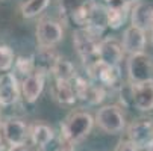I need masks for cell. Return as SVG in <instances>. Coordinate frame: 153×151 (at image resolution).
I'll return each mask as SVG.
<instances>
[{
  "mask_svg": "<svg viewBox=\"0 0 153 151\" xmlns=\"http://www.w3.org/2000/svg\"><path fill=\"white\" fill-rule=\"evenodd\" d=\"M20 95L18 82L12 73L0 74V106H12Z\"/></svg>",
  "mask_w": 153,
  "mask_h": 151,
  "instance_id": "8",
  "label": "cell"
},
{
  "mask_svg": "<svg viewBox=\"0 0 153 151\" xmlns=\"http://www.w3.org/2000/svg\"><path fill=\"white\" fill-rule=\"evenodd\" d=\"M14 52L8 46H0V71H8L14 65Z\"/></svg>",
  "mask_w": 153,
  "mask_h": 151,
  "instance_id": "21",
  "label": "cell"
},
{
  "mask_svg": "<svg viewBox=\"0 0 153 151\" xmlns=\"http://www.w3.org/2000/svg\"><path fill=\"white\" fill-rule=\"evenodd\" d=\"M152 42H153V27H152Z\"/></svg>",
  "mask_w": 153,
  "mask_h": 151,
  "instance_id": "26",
  "label": "cell"
},
{
  "mask_svg": "<svg viewBox=\"0 0 153 151\" xmlns=\"http://www.w3.org/2000/svg\"><path fill=\"white\" fill-rule=\"evenodd\" d=\"M62 27L52 20H41L36 26V39L39 47H53L62 39Z\"/></svg>",
  "mask_w": 153,
  "mask_h": 151,
  "instance_id": "7",
  "label": "cell"
},
{
  "mask_svg": "<svg viewBox=\"0 0 153 151\" xmlns=\"http://www.w3.org/2000/svg\"><path fill=\"white\" fill-rule=\"evenodd\" d=\"M149 150H150V151H153V145H152V147H150V148H149Z\"/></svg>",
  "mask_w": 153,
  "mask_h": 151,
  "instance_id": "27",
  "label": "cell"
},
{
  "mask_svg": "<svg viewBox=\"0 0 153 151\" xmlns=\"http://www.w3.org/2000/svg\"><path fill=\"white\" fill-rule=\"evenodd\" d=\"M52 74L55 76L56 80H68V82H71V80L76 77V74H74V67L71 65L68 60L61 59V57H59V60L56 62V65H55Z\"/></svg>",
  "mask_w": 153,
  "mask_h": 151,
  "instance_id": "18",
  "label": "cell"
},
{
  "mask_svg": "<svg viewBox=\"0 0 153 151\" xmlns=\"http://www.w3.org/2000/svg\"><path fill=\"white\" fill-rule=\"evenodd\" d=\"M96 121L106 133H120L124 128V116L117 106H105L97 112Z\"/></svg>",
  "mask_w": 153,
  "mask_h": 151,
  "instance_id": "4",
  "label": "cell"
},
{
  "mask_svg": "<svg viewBox=\"0 0 153 151\" xmlns=\"http://www.w3.org/2000/svg\"><path fill=\"white\" fill-rule=\"evenodd\" d=\"M90 5H93L90 0H61V6L64 8V11L67 12L68 15H73L79 9L86 8Z\"/></svg>",
  "mask_w": 153,
  "mask_h": 151,
  "instance_id": "22",
  "label": "cell"
},
{
  "mask_svg": "<svg viewBox=\"0 0 153 151\" xmlns=\"http://www.w3.org/2000/svg\"><path fill=\"white\" fill-rule=\"evenodd\" d=\"M102 32V29L86 26L85 29H79L73 33V44L85 62H94L99 59V46L102 42L99 36Z\"/></svg>",
  "mask_w": 153,
  "mask_h": 151,
  "instance_id": "1",
  "label": "cell"
},
{
  "mask_svg": "<svg viewBox=\"0 0 153 151\" xmlns=\"http://www.w3.org/2000/svg\"><path fill=\"white\" fill-rule=\"evenodd\" d=\"M129 141L137 150H149L153 145V122L141 119L129 127Z\"/></svg>",
  "mask_w": 153,
  "mask_h": 151,
  "instance_id": "6",
  "label": "cell"
},
{
  "mask_svg": "<svg viewBox=\"0 0 153 151\" xmlns=\"http://www.w3.org/2000/svg\"><path fill=\"white\" fill-rule=\"evenodd\" d=\"M94 124V119L90 113L86 112H74L71 113L67 121H65L61 127L62 132V138L67 139L71 144H76L79 141H82L86 135L91 132Z\"/></svg>",
  "mask_w": 153,
  "mask_h": 151,
  "instance_id": "2",
  "label": "cell"
},
{
  "mask_svg": "<svg viewBox=\"0 0 153 151\" xmlns=\"http://www.w3.org/2000/svg\"><path fill=\"white\" fill-rule=\"evenodd\" d=\"M132 26L141 30H149L153 27V6L150 3H138L132 9Z\"/></svg>",
  "mask_w": 153,
  "mask_h": 151,
  "instance_id": "13",
  "label": "cell"
},
{
  "mask_svg": "<svg viewBox=\"0 0 153 151\" xmlns=\"http://www.w3.org/2000/svg\"><path fill=\"white\" fill-rule=\"evenodd\" d=\"M8 151H29L26 147H23V145H17V147H11Z\"/></svg>",
  "mask_w": 153,
  "mask_h": 151,
  "instance_id": "24",
  "label": "cell"
},
{
  "mask_svg": "<svg viewBox=\"0 0 153 151\" xmlns=\"http://www.w3.org/2000/svg\"><path fill=\"white\" fill-rule=\"evenodd\" d=\"M132 98L134 107L138 110L147 112L153 109V82L132 83Z\"/></svg>",
  "mask_w": 153,
  "mask_h": 151,
  "instance_id": "9",
  "label": "cell"
},
{
  "mask_svg": "<svg viewBox=\"0 0 153 151\" xmlns=\"http://www.w3.org/2000/svg\"><path fill=\"white\" fill-rule=\"evenodd\" d=\"M49 5V0H27L26 3L21 5V14L26 18H32L42 12Z\"/></svg>",
  "mask_w": 153,
  "mask_h": 151,
  "instance_id": "19",
  "label": "cell"
},
{
  "mask_svg": "<svg viewBox=\"0 0 153 151\" xmlns=\"http://www.w3.org/2000/svg\"><path fill=\"white\" fill-rule=\"evenodd\" d=\"M35 59V68L36 71L46 74V73H52L56 62L59 60V56L56 52H53L52 47H41V50L38 52V55L33 57Z\"/></svg>",
  "mask_w": 153,
  "mask_h": 151,
  "instance_id": "14",
  "label": "cell"
},
{
  "mask_svg": "<svg viewBox=\"0 0 153 151\" xmlns=\"http://www.w3.org/2000/svg\"><path fill=\"white\" fill-rule=\"evenodd\" d=\"M123 46H120L115 39H105L99 46V59L106 65L117 67L123 57Z\"/></svg>",
  "mask_w": 153,
  "mask_h": 151,
  "instance_id": "12",
  "label": "cell"
},
{
  "mask_svg": "<svg viewBox=\"0 0 153 151\" xmlns=\"http://www.w3.org/2000/svg\"><path fill=\"white\" fill-rule=\"evenodd\" d=\"M30 139L36 147L46 145L47 142H50L55 136H53V130L50 127H47L46 124H35L30 128Z\"/></svg>",
  "mask_w": 153,
  "mask_h": 151,
  "instance_id": "17",
  "label": "cell"
},
{
  "mask_svg": "<svg viewBox=\"0 0 153 151\" xmlns=\"http://www.w3.org/2000/svg\"><path fill=\"white\" fill-rule=\"evenodd\" d=\"M146 47V35L137 26H129L123 35V50L129 55L143 53Z\"/></svg>",
  "mask_w": 153,
  "mask_h": 151,
  "instance_id": "10",
  "label": "cell"
},
{
  "mask_svg": "<svg viewBox=\"0 0 153 151\" xmlns=\"http://www.w3.org/2000/svg\"><path fill=\"white\" fill-rule=\"evenodd\" d=\"M108 11V26L112 29H118L126 20L127 15V2L121 0L120 3L112 2L109 5V8H106Z\"/></svg>",
  "mask_w": 153,
  "mask_h": 151,
  "instance_id": "15",
  "label": "cell"
},
{
  "mask_svg": "<svg viewBox=\"0 0 153 151\" xmlns=\"http://www.w3.org/2000/svg\"><path fill=\"white\" fill-rule=\"evenodd\" d=\"M15 70L20 74H25V76L32 74L33 70H35V59H33V56H29V57L20 56L15 60Z\"/></svg>",
  "mask_w": 153,
  "mask_h": 151,
  "instance_id": "20",
  "label": "cell"
},
{
  "mask_svg": "<svg viewBox=\"0 0 153 151\" xmlns=\"http://www.w3.org/2000/svg\"><path fill=\"white\" fill-rule=\"evenodd\" d=\"M44 88V74L39 71H33L32 74L26 76L23 83H21V92H23V98L27 103H35L42 92Z\"/></svg>",
  "mask_w": 153,
  "mask_h": 151,
  "instance_id": "11",
  "label": "cell"
},
{
  "mask_svg": "<svg viewBox=\"0 0 153 151\" xmlns=\"http://www.w3.org/2000/svg\"><path fill=\"white\" fill-rule=\"evenodd\" d=\"M127 73L132 83H144V82H153V65L149 55L137 53L130 55L127 60Z\"/></svg>",
  "mask_w": 153,
  "mask_h": 151,
  "instance_id": "3",
  "label": "cell"
},
{
  "mask_svg": "<svg viewBox=\"0 0 153 151\" xmlns=\"http://www.w3.org/2000/svg\"><path fill=\"white\" fill-rule=\"evenodd\" d=\"M53 95L59 103L64 104H71L76 101V91L71 82L68 80H56V85L53 88Z\"/></svg>",
  "mask_w": 153,
  "mask_h": 151,
  "instance_id": "16",
  "label": "cell"
},
{
  "mask_svg": "<svg viewBox=\"0 0 153 151\" xmlns=\"http://www.w3.org/2000/svg\"><path fill=\"white\" fill-rule=\"evenodd\" d=\"M117 151H138V150L132 145V142L129 141V142H120Z\"/></svg>",
  "mask_w": 153,
  "mask_h": 151,
  "instance_id": "23",
  "label": "cell"
},
{
  "mask_svg": "<svg viewBox=\"0 0 153 151\" xmlns=\"http://www.w3.org/2000/svg\"><path fill=\"white\" fill-rule=\"evenodd\" d=\"M0 132H2L3 138L6 139V142L11 147H17V145H25L27 138H29V130L27 125L15 118H9L6 121L2 122L0 125Z\"/></svg>",
  "mask_w": 153,
  "mask_h": 151,
  "instance_id": "5",
  "label": "cell"
},
{
  "mask_svg": "<svg viewBox=\"0 0 153 151\" xmlns=\"http://www.w3.org/2000/svg\"><path fill=\"white\" fill-rule=\"evenodd\" d=\"M5 150V145H3V141H2V136H0V151Z\"/></svg>",
  "mask_w": 153,
  "mask_h": 151,
  "instance_id": "25",
  "label": "cell"
}]
</instances>
